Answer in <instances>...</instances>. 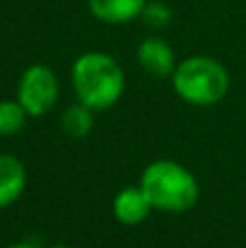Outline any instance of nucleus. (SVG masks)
Segmentation results:
<instances>
[{"mask_svg": "<svg viewBox=\"0 0 246 248\" xmlns=\"http://www.w3.org/2000/svg\"><path fill=\"white\" fill-rule=\"evenodd\" d=\"M146 0H87L90 13L103 24H126L142 16Z\"/></svg>", "mask_w": 246, "mask_h": 248, "instance_id": "obj_8", "label": "nucleus"}, {"mask_svg": "<svg viewBox=\"0 0 246 248\" xmlns=\"http://www.w3.org/2000/svg\"><path fill=\"white\" fill-rule=\"evenodd\" d=\"M174 94L194 107H212L229 92V72L218 59L207 55H192L179 61L172 72Z\"/></svg>", "mask_w": 246, "mask_h": 248, "instance_id": "obj_3", "label": "nucleus"}, {"mask_svg": "<svg viewBox=\"0 0 246 248\" xmlns=\"http://www.w3.org/2000/svg\"><path fill=\"white\" fill-rule=\"evenodd\" d=\"M26 187V168L13 155L0 153V209L11 207Z\"/></svg>", "mask_w": 246, "mask_h": 248, "instance_id": "obj_7", "label": "nucleus"}, {"mask_svg": "<svg viewBox=\"0 0 246 248\" xmlns=\"http://www.w3.org/2000/svg\"><path fill=\"white\" fill-rule=\"evenodd\" d=\"M29 113L15 100H0V137H13L24 128Z\"/></svg>", "mask_w": 246, "mask_h": 248, "instance_id": "obj_10", "label": "nucleus"}, {"mask_svg": "<svg viewBox=\"0 0 246 248\" xmlns=\"http://www.w3.org/2000/svg\"><path fill=\"white\" fill-rule=\"evenodd\" d=\"M138 63L157 78L172 77L174 68H177L172 46L164 37H157V35L142 39V44L138 46Z\"/></svg>", "mask_w": 246, "mask_h": 248, "instance_id": "obj_5", "label": "nucleus"}, {"mask_svg": "<svg viewBox=\"0 0 246 248\" xmlns=\"http://www.w3.org/2000/svg\"><path fill=\"white\" fill-rule=\"evenodd\" d=\"M111 211H113V218L120 224L135 227V224H142L155 209H153L151 201L146 198L144 189L139 185H131V187L120 189L113 196Z\"/></svg>", "mask_w": 246, "mask_h": 248, "instance_id": "obj_6", "label": "nucleus"}, {"mask_svg": "<svg viewBox=\"0 0 246 248\" xmlns=\"http://www.w3.org/2000/svg\"><path fill=\"white\" fill-rule=\"evenodd\" d=\"M139 187L151 201L153 209L166 214H183L199 202L200 187L196 176L183 163L157 159L144 168Z\"/></svg>", "mask_w": 246, "mask_h": 248, "instance_id": "obj_2", "label": "nucleus"}, {"mask_svg": "<svg viewBox=\"0 0 246 248\" xmlns=\"http://www.w3.org/2000/svg\"><path fill=\"white\" fill-rule=\"evenodd\" d=\"M4 248H39V246L31 244V242H15V244H9V246H4Z\"/></svg>", "mask_w": 246, "mask_h": 248, "instance_id": "obj_12", "label": "nucleus"}, {"mask_svg": "<svg viewBox=\"0 0 246 248\" xmlns=\"http://www.w3.org/2000/svg\"><path fill=\"white\" fill-rule=\"evenodd\" d=\"M50 248H72V246H68V244H57V246H50Z\"/></svg>", "mask_w": 246, "mask_h": 248, "instance_id": "obj_13", "label": "nucleus"}, {"mask_svg": "<svg viewBox=\"0 0 246 248\" xmlns=\"http://www.w3.org/2000/svg\"><path fill=\"white\" fill-rule=\"evenodd\" d=\"M70 81L78 103L92 111H105L113 107L124 94V70L111 55L100 50L83 52L74 59Z\"/></svg>", "mask_w": 246, "mask_h": 248, "instance_id": "obj_1", "label": "nucleus"}, {"mask_svg": "<svg viewBox=\"0 0 246 248\" xmlns=\"http://www.w3.org/2000/svg\"><path fill=\"white\" fill-rule=\"evenodd\" d=\"M139 17H142V20L146 22V26H151V29H166V26L172 22V9L166 2H161V0H151V2L146 0Z\"/></svg>", "mask_w": 246, "mask_h": 248, "instance_id": "obj_11", "label": "nucleus"}, {"mask_svg": "<svg viewBox=\"0 0 246 248\" xmlns=\"http://www.w3.org/2000/svg\"><path fill=\"white\" fill-rule=\"evenodd\" d=\"M59 126L65 135L74 137V140L87 137L90 131L94 128V111L77 100V105H70V107L63 109V113L59 118Z\"/></svg>", "mask_w": 246, "mask_h": 248, "instance_id": "obj_9", "label": "nucleus"}, {"mask_svg": "<svg viewBox=\"0 0 246 248\" xmlns=\"http://www.w3.org/2000/svg\"><path fill=\"white\" fill-rule=\"evenodd\" d=\"M59 78L48 65L33 63L22 72L17 81V103L29 118H44L59 100Z\"/></svg>", "mask_w": 246, "mask_h": 248, "instance_id": "obj_4", "label": "nucleus"}]
</instances>
